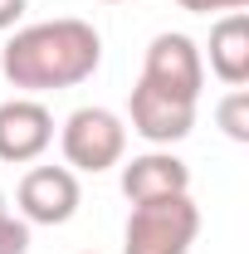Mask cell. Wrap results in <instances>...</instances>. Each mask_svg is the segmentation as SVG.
I'll return each instance as SVG.
<instances>
[{
  "instance_id": "1",
  "label": "cell",
  "mask_w": 249,
  "mask_h": 254,
  "mask_svg": "<svg viewBox=\"0 0 249 254\" xmlns=\"http://www.w3.org/2000/svg\"><path fill=\"white\" fill-rule=\"evenodd\" d=\"M103 59L93 25L83 20H49V25H30L20 30L5 54H0V73L15 88H73L83 83Z\"/></svg>"
},
{
  "instance_id": "2",
  "label": "cell",
  "mask_w": 249,
  "mask_h": 254,
  "mask_svg": "<svg viewBox=\"0 0 249 254\" xmlns=\"http://www.w3.org/2000/svg\"><path fill=\"white\" fill-rule=\"evenodd\" d=\"M200 235V210L190 195H166L132 205L127 215V245L123 254H190Z\"/></svg>"
},
{
  "instance_id": "3",
  "label": "cell",
  "mask_w": 249,
  "mask_h": 254,
  "mask_svg": "<svg viewBox=\"0 0 249 254\" xmlns=\"http://www.w3.org/2000/svg\"><path fill=\"white\" fill-rule=\"evenodd\" d=\"M123 147H127V132L123 123L108 113V108H78L68 123H63V157L68 166L78 171H108L123 161Z\"/></svg>"
},
{
  "instance_id": "4",
  "label": "cell",
  "mask_w": 249,
  "mask_h": 254,
  "mask_svg": "<svg viewBox=\"0 0 249 254\" xmlns=\"http://www.w3.org/2000/svg\"><path fill=\"white\" fill-rule=\"evenodd\" d=\"M142 83H152V88H161V93H171V98L195 103V98H200V83H205L200 49L190 44L186 34H161V39H152Z\"/></svg>"
},
{
  "instance_id": "5",
  "label": "cell",
  "mask_w": 249,
  "mask_h": 254,
  "mask_svg": "<svg viewBox=\"0 0 249 254\" xmlns=\"http://www.w3.org/2000/svg\"><path fill=\"white\" fill-rule=\"evenodd\" d=\"M20 210L30 225H63L78 210V181L63 166H34L20 181Z\"/></svg>"
},
{
  "instance_id": "6",
  "label": "cell",
  "mask_w": 249,
  "mask_h": 254,
  "mask_svg": "<svg viewBox=\"0 0 249 254\" xmlns=\"http://www.w3.org/2000/svg\"><path fill=\"white\" fill-rule=\"evenodd\" d=\"M132 127L147 137V142H181L190 127H195V103L186 98H171L152 88V83H142L137 78V88H132Z\"/></svg>"
},
{
  "instance_id": "7",
  "label": "cell",
  "mask_w": 249,
  "mask_h": 254,
  "mask_svg": "<svg viewBox=\"0 0 249 254\" xmlns=\"http://www.w3.org/2000/svg\"><path fill=\"white\" fill-rule=\"evenodd\" d=\"M54 142V118L30 103V98H15V103H0V161H34L44 147Z\"/></svg>"
},
{
  "instance_id": "8",
  "label": "cell",
  "mask_w": 249,
  "mask_h": 254,
  "mask_svg": "<svg viewBox=\"0 0 249 254\" xmlns=\"http://www.w3.org/2000/svg\"><path fill=\"white\" fill-rule=\"evenodd\" d=\"M190 171L186 161H176L171 152H147V157H132L123 171V195L132 205H147V200H166V195H186Z\"/></svg>"
},
{
  "instance_id": "9",
  "label": "cell",
  "mask_w": 249,
  "mask_h": 254,
  "mask_svg": "<svg viewBox=\"0 0 249 254\" xmlns=\"http://www.w3.org/2000/svg\"><path fill=\"white\" fill-rule=\"evenodd\" d=\"M210 68L230 88H240L249 78V20L245 15H230L210 30Z\"/></svg>"
},
{
  "instance_id": "10",
  "label": "cell",
  "mask_w": 249,
  "mask_h": 254,
  "mask_svg": "<svg viewBox=\"0 0 249 254\" xmlns=\"http://www.w3.org/2000/svg\"><path fill=\"white\" fill-rule=\"evenodd\" d=\"M220 127H225L230 142H249V93L245 88H235L220 103Z\"/></svg>"
},
{
  "instance_id": "11",
  "label": "cell",
  "mask_w": 249,
  "mask_h": 254,
  "mask_svg": "<svg viewBox=\"0 0 249 254\" xmlns=\"http://www.w3.org/2000/svg\"><path fill=\"white\" fill-rule=\"evenodd\" d=\"M30 250V225L0 215V254H25Z\"/></svg>"
},
{
  "instance_id": "12",
  "label": "cell",
  "mask_w": 249,
  "mask_h": 254,
  "mask_svg": "<svg viewBox=\"0 0 249 254\" xmlns=\"http://www.w3.org/2000/svg\"><path fill=\"white\" fill-rule=\"evenodd\" d=\"M240 5H249V0H181V10H190V15H210V10H240Z\"/></svg>"
},
{
  "instance_id": "13",
  "label": "cell",
  "mask_w": 249,
  "mask_h": 254,
  "mask_svg": "<svg viewBox=\"0 0 249 254\" xmlns=\"http://www.w3.org/2000/svg\"><path fill=\"white\" fill-rule=\"evenodd\" d=\"M20 15H25V0H0V30H10Z\"/></svg>"
},
{
  "instance_id": "14",
  "label": "cell",
  "mask_w": 249,
  "mask_h": 254,
  "mask_svg": "<svg viewBox=\"0 0 249 254\" xmlns=\"http://www.w3.org/2000/svg\"><path fill=\"white\" fill-rule=\"evenodd\" d=\"M0 215H5V195H0Z\"/></svg>"
}]
</instances>
